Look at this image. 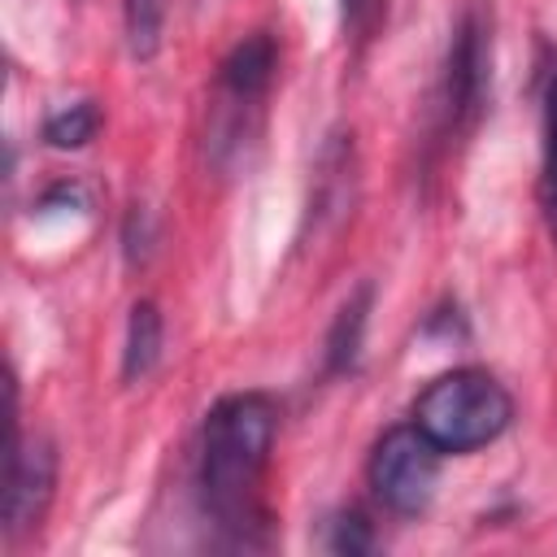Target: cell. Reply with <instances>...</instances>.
Masks as SVG:
<instances>
[{"mask_svg":"<svg viewBox=\"0 0 557 557\" xmlns=\"http://www.w3.org/2000/svg\"><path fill=\"white\" fill-rule=\"evenodd\" d=\"M278 435V405L265 392L222 396L200 426L196 448V492L205 513L239 544H252V527H261V474Z\"/></svg>","mask_w":557,"mask_h":557,"instance_id":"obj_1","label":"cell"},{"mask_svg":"<svg viewBox=\"0 0 557 557\" xmlns=\"http://www.w3.org/2000/svg\"><path fill=\"white\" fill-rule=\"evenodd\" d=\"M509 418L513 400L487 370H448L431 379L413 405V426L440 453H474L492 444Z\"/></svg>","mask_w":557,"mask_h":557,"instance_id":"obj_2","label":"cell"},{"mask_svg":"<svg viewBox=\"0 0 557 557\" xmlns=\"http://www.w3.org/2000/svg\"><path fill=\"white\" fill-rule=\"evenodd\" d=\"M492 87V9L483 0H470L453 26V44L444 57V78H440V131L444 135H466Z\"/></svg>","mask_w":557,"mask_h":557,"instance_id":"obj_3","label":"cell"},{"mask_svg":"<svg viewBox=\"0 0 557 557\" xmlns=\"http://www.w3.org/2000/svg\"><path fill=\"white\" fill-rule=\"evenodd\" d=\"M435 479H440V448L413 422L392 426L370 453V487L400 518H413L431 505Z\"/></svg>","mask_w":557,"mask_h":557,"instance_id":"obj_4","label":"cell"},{"mask_svg":"<svg viewBox=\"0 0 557 557\" xmlns=\"http://www.w3.org/2000/svg\"><path fill=\"white\" fill-rule=\"evenodd\" d=\"M57 492V448L44 435L17 431V392L9 383V466H4V535L35 531Z\"/></svg>","mask_w":557,"mask_h":557,"instance_id":"obj_5","label":"cell"},{"mask_svg":"<svg viewBox=\"0 0 557 557\" xmlns=\"http://www.w3.org/2000/svg\"><path fill=\"white\" fill-rule=\"evenodd\" d=\"M274 70H278V48H274V39H270L265 30H257V35L239 39V44L226 52V61H222V70H218L222 96H226L231 104H244V109H248L252 100L265 96V87L274 83Z\"/></svg>","mask_w":557,"mask_h":557,"instance_id":"obj_6","label":"cell"},{"mask_svg":"<svg viewBox=\"0 0 557 557\" xmlns=\"http://www.w3.org/2000/svg\"><path fill=\"white\" fill-rule=\"evenodd\" d=\"M535 96H540V135H544V161H540V205L548 218V231L557 239V44H540L535 57Z\"/></svg>","mask_w":557,"mask_h":557,"instance_id":"obj_7","label":"cell"},{"mask_svg":"<svg viewBox=\"0 0 557 557\" xmlns=\"http://www.w3.org/2000/svg\"><path fill=\"white\" fill-rule=\"evenodd\" d=\"M161 339H165L161 309L152 300H135L131 305V322H126V348H122V379L126 383L144 379L161 361Z\"/></svg>","mask_w":557,"mask_h":557,"instance_id":"obj_8","label":"cell"},{"mask_svg":"<svg viewBox=\"0 0 557 557\" xmlns=\"http://www.w3.org/2000/svg\"><path fill=\"white\" fill-rule=\"evenodd\" d=\"M366 309H370V287H357L335 322H331V335H326V370L331 374H344L357 366V352H361V331H366Z\"/></svg>","mask_w":557,"mask_h":557,"instance_id":"obj_9","label":"cell"},{"mask_svg":"<svg viewBox=\"0 0 557 557\" xmlns=\"http://www.w3.org/2000/svg\"><path fill=\"white\" fill-rule=\"evenodd\" d=\"M165 0H122V30H126V52L135 61H152L165 35Z\"/></svg>","mask_w":557,"mask_h":557,"instance_id":"obj_10","label":"cell"},{"mask_svg":"<svg viewBox=\"0 0 557 557\" xmlns=\"http://www.w3.org/2000/svg\"><path fill=\"white\" fill-rule=\"evenodd\" d=\"M100 131V104L96 100H74L57 113H48L44 122V144L48 148H83L91 144Z\"/></svg>","mask_w":557,"mask_h":557,"instance_id":"obj_11","label":"cell"},{"mask_svg":"<svg viewBox=\"0 0 557 557\" xmlns=\"http://www.w3.org/2000/svg\"><path fill=\"white\" fill-rule=\"evenodd\" d=\"M326 548L331 553H374V531L357 509H344L326 522Z\"/></svg>","mask_w":557,"mask_h":557,"instance_id":"obj_12","label":"cell"},{"mask_svg":"<svg viewBox=\"0 0 557 557\" xmlns=\"http://www.w3.org/2000/svg\"><path fill=\"white\" fill-rule=\"evenodd\" d=\"M122 252H126L131 265L144 261V257L152 252V213H148L144 205H135V209L126 213V226H122Z\"/></svg>","mask_w":557,"mask_h":557,"instance_id":"obj_13","label":"cell"},{"mask_svg":"<svg viewBox=\"0 0 557 557\" xmlns=\"http://www.w3.org/2000/svg\"><path fill=\"white\" fill-rule=\"evenodd\" d=\"M361 4H366V0H344V17H357Z\"/></svg>","mask_w":557,"mask_h":557,"instance_id":"obj_14","label":"cell"}]
</instances>
